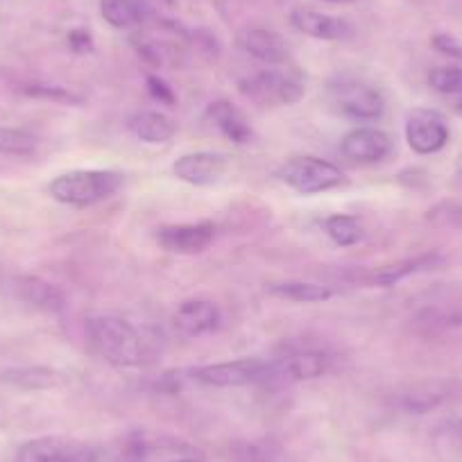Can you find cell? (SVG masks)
I'll return each mask as SVG.
<instances>
[{"instance_id":"cell-10","label":"cell","mask_w":462,"mask_h":462,"mask_svg":"<svg viewBox=\"0 0 462 462\" xmlns=\"http://www.w3.org/2000/svg\"><path fill=\"white\" fill-rule=\"evenodd\" d=\"M159 245L172 254H202L216 241L213 222H195V225H168L157 231Z\"/></svg>"},{"instance_id":"cell-27","label":"cell","mask_w":462,"mask_h":462,"mask_svg":"<svg viewBox=\"0 0 462 462\" xmlns=\"http://www.w3.org/2000/svg\"><path fill=\"white\" fill-rule=\"evenodd\" d=\"M23 93L30 97H39V100L57 102V105H79L82 102V96L73 93L70 88L60 87V84H28Z\"/></svg>"},{"instance_id":"cell-21","label":"cell","mask_w":462,"mask_h":462,"mask_svg":"<svg viewBox=\"0 0 462 462\" xmlns=\"http://www.w3.org/2000/svg\"><path fill=\"white\" fill-rule=\"evenodd\" d=\"M100 12L111 28L123 30L143 23L148 16V5L145 0H100Z\"/></svg>"},{"instance_id":"cell-17","label":"cell","mask_w":462,"mask_h":462,"mask_svg":"<svg viewBox=\"0 0 462 462\" xmlns=\"http://www.w3.org/2000/svg\"><path fill=\"white\" fill-rule=\"evenodd\" d=\"M238 46L252 55L254 60L263 61V64L279 66L288 60V46L277 32L263 28H250L241 32L238 37Z\"/></svg>"},{"instance_id":"cell-31","label":"cell","mask_w":462,"mask_h":462,"mask_svg":"<svg viewBox=\"0 0 462 462\" xmlns=\"http://www.w3.org/2000/svg\"><path fill=\"white\" fill-rule=\"evenodd\" d=\"M435 51L444 52L448 57H456V60H462V43L457 39L448 37V34H435L433 37Z\"/></svg>"},{"instance_id":"cell-29","label":"cell","mask_w":462,"mask_h":462,"mask_svg":"<svg viewBox=\"0 0 462 462\" xmlns=\"http://www.w3.org/2000/svg\"><path fill=\"white\" fill-rule=\"evenodd\" d=\"M439 439H444V442L448 444V448L462 453V420L444 424L442 429H439Z\"/></svg>"},{"instance_id":"cell-33","label":"cell","mask_w":462,"mask_h":462,"mask_svg":"<svg viewBox=\"0 0 462 462\" xmlns=\"http://www.w3.org/2000/svg\"><path fill=\"white\" fill-rule=\"evenodd\" d=\"M324 3H333V5H349L354 0H324Z\"/></svg>"},{"instance_id":"cell-4","label":"cell","mask_w":462,"mask_h":462,"mask_svg":"<svg viewBox=\"0 0 462 462\" xmlns=\"http://www.w3.org/2000/svg\"><path fill=\"white\" fill-rule=\"evenodd\" d=\"M190 379L211 388H241V385L273 383V361L263 358H238L190 370Z\"/></svg>"},{"instance_id":"cell-18","label":"cell","mask_w":462,"mask_h":462,"mask_svg":"<svg viewBox=\"0 0 462 462\" xmlns=\"http://www.w3.org/2000/svg\"><path fill=\"white\" fill-rule=\"evenodd\" d=\"M16 292H19V297L25 304L34 306L39 310H46V313H61L66 309L64 292L39 277L16 279Z\"/></svg>"},{"instance_id":"cell-25","label":"cell","mask_w":462,"mask_h":462,"mask_svg":"<svg viewBox=\"0 0 462 462\" xmlns=\"http://www.w3.org/2000/svg\"><path fill=\"white\" fill-rule=\"evenodd\" d=\"M39 141L25 130H12V127H0V152L12 154V157H30L37 150Z\"/></svg>"},{"instance_id":"cell-34","label":"cell","mask_w":462,"mask_h":462,"mask_svg":"<svg viewBox=\"0 0 462 462\" xmlns=\"http://www.w3.org/2000/svg\"><path fill=\"white\" fill-rule=\"evenodd\" d=\"M172 462H198V460H172Z\"/></svg>"},{"instance_id":"cell-3","label":"cell","mask_w":462,"mask_h":462,"mask_svg":"<svg viewBox=\"0 0 462 462\" xmlns=\"http://www.w3.org/2000/svg\"><path fill=\"white\" fill-rule=\"evenodd\" d=\"M123 186V175L116 171H70L55 177L48 186L52 199L70 207H91L111 198Z\"/></svg>"},{"instance_id":"cell-20","label":"cell","mask_w":462,"mask_h":462,"mask_svg":"<svg viewBox=\"0 0 462 462\" xmlns=\"http://www.w3.org/2000/svg\"><path fill=\"white\" fill-rule=\"evenodd\" d=\"M130 130L143 143H168L175 136L177 127L172 118L162 111H139L130 118Z\"/></svg>"},{"instance_id":"cell-14","label":"cell","mask_w":462,"mask_h":462,"mask_svg":"<svg viewBox=\"0 0 462 462\" xmlns=\"http://www.w3.org/2000/svg\"><path fill=\"white\" fill-rule=\"evenodd\" d=\"M328 370V358L322 352H295L273 361V383H300L319 379Z\"/></svg>"},{"instance_id":"cell-12","label":"cell","mask_w":462,"mask_h":462,"mask_svg":"<svg viewBox=\"0 0 462 462\" xmlns=\"http://www.w3.org/2000/svg\"><path fill=\"white\" fill-rule=\"evenodd\" d=\"M340 150L349 162L376 163L393 152V139L376 127H356L345 134Z\"/></svg>"},{"instance_id":"cell-23","label":"cell","mask_w":462,"mask_h":462,"mask_svg":"<svg viewBox=\"0 0 462 462\" xmlns=\"http://www.w3.org/2000/svg\"><path fill=\"white\" fill-rule=\"evenodd\" d=\"M0 379L23 390H48L61 383V374L51 367H19V370L5 372Z\"/></svg>"},{"instance_id":"cell-28","label":"cell","mask_w":462,"mask_h":462,"mask_svg":"<svg viewBox=\"0 0 462 462\" xmlns=\"http://www.w3.org/2000/svg\"><path fill=\"white\" fill-rule=\"evenodd\" d=\"M243 462H274L279 457V448L270 442H250L236 448Z\"/></svg>"},{"instance_id":"cell-32","label":"cell","mask_w":462,"mask_h":462,"mask_svg":"<svg viewBox=\"0 0 462 462\" xmlns=\"http://www.w3.org/2000/svg\"><path fill=\"white\" fill-rule=\"evenodd\" d=\"M69 43L75 52H87V51H91V46H93L91 37H88L84 30H73V32L69 34Z\"/></svg>"},{"instance_id":"cell-13","label":"cell","mask_w":462,"mask_h":462,"mask_svg":"<svg viewBox=\"0 0 462 462\" xmlns=\"http://www.w3.org/2000/svg\"><path fill=\"white\" fill-rule=\"evenodd\" d=\"M220 309L208 300H186L177 306L172 315L177 333L184 337H198L220 327Z\"/></svg>"},{"instance_id":"cell-6","label":"cell","mask_w":462,"mask_h":462,"mask_svg":"<svg viewBox=\"0 0 462 462\" xmlns=\"http://www.w3.org/2000/svg\"><path fill=\"white\" fill-rule=\"evenodd\" d=\"M277 177L300 195H318L342 184V171L318 157H295L283 163Z\"/></svg>"},{"instance_id":"cell-2","label":"cell","mask_w":462,"mask_h":462,"mask_svg":"<svg viewBox=\"0 0 462 462\" xmlns=\"http://www.w3.org/2000/svg\"><path fill=\"white\" fill-rule=\"evenodd\" d=\"M87 340L93 352L114 367H136L143 363V340L139 331L116 315H96L87 319Z\"/></svg>"},{"instance_id":"cell-15","label":"cell","mask_w":462,"mask_h":462,"mask_svg":"<svg viewBox=\"0 0 462 462\" xmlns=\"http://www.w3.org/2000/svg\"><path fill=\"white\" fill-rule=\"evenodd\" d=\"M292 28L300 30L301 34H309L313 39H324V42H340V39L352 37V25L345 19H336V16L322 14L315 10H304L297 7L291 14Z\"/></svg>"},{"instance_id":"cell-8","label":"cell","mask_w":462,"mask_h":462,"mask_svg":"<svg viewBox=\"0 0 462 462\" xmlns=\"http://www.w3.org/2000/svg\"><path fill=\"white\" fill-rule=\"evenodd\" d=\"M457 399H462L460 379H429L408 385L403 393H399L397 406L412 415H424V412L447 406Z\"/></svg>"},{"instance_id":"cell-30","label":"cell","mask_w":462,"mask_h":462,"mask_svg":"<svg viewBox=\"0 0 462 462\" xmlns=\"http://www.w3.org/2000/svg\"><path fill=\"white\" fill-rule=\"evenodd\" d=\"M148 91L154 100L163 102V105H175V93H172V88L162 78H157V75H150L148 78Z\"/></svg>"},{"instance_id":"cell-5","label":"cell","mask_w":462,"mask_h":462,"mask_svg":"<svg viewBox=\"0 0 462 462\" xmlns=\"http://www.w3.org/2000/svg\"><path fill=\"white\" fill-rule=\"evenodd\" d=\"M238 88L245 97L256 105H295L304 97V82L292 73L277 69H265L252 73L238 82Z\"/></svg>"},{"instance_id":"cell-7","label":"cell","mask_w":462,"mask_h":462,"mask_svg":"<svg viewBox=\"0 0 462 462\" xmlns=\"http://www.w3.org/2000/svg\"><path fill=\"white\" fill-rule=\"evenodd\" d=\"M333 105L352 121H379L385 111L383 93L363 79H340L331 87Z\"/></svg>"},{"instance_id":"cell-11","label":"cell","mask_w":462,"mask_h":462,"mask_svg":"<svg viewBox=\"0 0 462 462\" xmlns=\"http://www.w3.org/2000/svg\"><path fill=\"white\" fill-rule=\"evenodd\" d=\"M229 168V157L222 152H193L184 154L172 163L177 180L193 186H211L225 177Z\"/></svg>"},{"instance_id":"cell-35","label":"cell","mask_w":462,"mask_h":462,"mask_svg":"<svg viewBox=\"0 0 462 462\" xmlns=\"http://www.w3.org/2000/svg\"><path fill=\"white\" fill-rule=\"evenodd\" d=\"M457 109H460V114H462V102H460V106H457Z\"/></svg>"},{"instance_id":"cell-9","label":"cell","mask_w":462,"mask_h":462,"mask_svg":"<svg viewBox=\"0 0 462 462\" xmlns=\"http://www.w3.org/2000/svg\"><path fill=\"white\" fill-rule=\"evenodd\" d=\"M406 141L417 154H435L448 143V125L435 109H412L406 118Z\"/></svg>"},{"instance_id":"cell-1","label":"cell","mask_w":462,"mask_h":462,"mask_svg":"<svg viewBox=\"0 0 462 462\" xmlns=\"http://www.w3.org/2000/svg\"><path fill=\"white\" fill-rule=\"evenodd\" d=\"M143 456L145 442L141 438L93 444L51 435L25 442L16 453V462H143Z\"/></svg>"},{"instance_id":"cell-19","label":"cell","mask_w":462,"mask_h":462,"mask_svg":"<svg viewBox=\"0 0 462 462\" xmlns=\"http://www.w3.org/2000/svg\"><path fill=\"white\" fill-rule=\"evenodd\" d=\"M444 256L438 254V252H429V254H421L415 256V259H406V261H399V263L388 265V268H381L379 273L372 277V283L381 288H390V286H397L399 282L403 279L412 277V274H420L426 273V270H435L439 265H444Z\"/></svg>"},{"instance_id":"cell-26","label":"cell","mask_w":462,"mask_h":462,"mask_svg":"<svg viewBox=\"0 0 462 462\" xmlns=\"http://www.w3.org/2000/svg\"><path fill=\"white\" fill-rule=\"evenodd\" d=\"M429 84L433 91L442 96H456L462 93V69L457 66H439L429 73Z\"/></svg>"},{"instance_id":"cell-16","label":"cell","mask_w":462,"mask_h":462,"mask_svg":"<svg viewBox=\"0 0 462 462\" xmlns=\"http://www.w3.org/2000/svg\"><path fill=\"white\" fill-rule=\"evenodd\" d=\"M207 118L222 136L236 145H245L252 141V127L245 114L226 100H216L207 106Z\"/></svg>"},{"instance_id":"cell-24","label":"cell","mask_w":462,"mask_h":462,"mask_svg":"<svg viewBox=\"0 0 462 462\" xmlns=\"http://www.w3.org/2000/svg\"><path fill=\"white\" fill-rule=\"evenodd\" d=\"M324 231H327V236L340 247H352L363 238L361 220L354 216H342V213L327 217V220H324Z\"/></svg>"},{"instance_id":"cell-22","label":"cell","mask_w":462,"mask_h":462,"mask_svg":"<svg viewBox=\"0 0 462 462\" xmlns=\"http://www.w3.org/2000/svg\"><path fill=\"white\" fill-rule=\"evenodd\" d=\"M265 291L279 300L297 301V304H319L333 297L331 286L324 283H310V282H282V283H270Z\"/></svg>"}]
</instances>
